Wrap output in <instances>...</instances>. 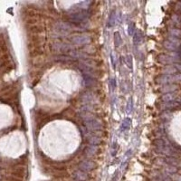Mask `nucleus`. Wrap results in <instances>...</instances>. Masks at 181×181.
I'll list each match as a JSON object with an SVG mask.
<instances>
[{
  "mask_svg": "<svg viewBox=\"0 0 181 181\" xmlns=\"http://www.w3.org/2000/svg\"><path fill=\"white\" fill-rule=\"evenodd\" d=\"M55 32L56 33L61 36L63 35H67L72 29V25L69 23H64V22H57L55 25Z\"/></svg>",
  "mask_w": 181,
  "mask_h": 181,
  "instance_id": "1",
  "label": "nucleus"
},
{
  "mask_svg": "<svg viewBox=\"0 0 181 181\" xmlns=\"http://www.w3.org/2000/svg\"><path fill=\"white\" fill-rule=\"evenodd\" d=\"M85 125H86L87 130L90 131H96V130H100V129H102V124H100L99 122H97L95 119L89 120V122H86Z\"/></svg>",
  "mask_w": 181,
  "mask_h": 181,
  "instance_id": "2",
  "label": "nucleus"
},
{
  "mask_svg": "<svg viewBox=\"0 0 181 181\" xmlns=\"http://www.w3.org/2000/svg\"><path fill=\"white\" fill-rule=\"evenodd\" d=\"M53 48L58 52H72V46L69 44L64 43H55L53 45Z\"/></svg>",
  "mask_w": 181,
  "mask_h": 181,
  "instance_id": "3",
  "label": "nucleus"
},
{
  "mask_svg": "<svg viewBox=\"0 0 181 181\" xmlns=\"http://www.w3.org/2000/svg\"><path fill=\"white\" fill-rule=\"evenodd\" d=\"M94 167H95L94 162L91 161V160H85V161H83L81 164H80L79 169L87 173L89 171H92L93 169H94Z\"/></svg>",
  "mask_w": 181,
  "mask_h": 181,
  "instance_id": "4",
  "label": "nucleus"
},
{
  "mask_svg": "<svg viewBox=\"0 0 181 181\" xmlns=\"http://www.w3.org/2000/svg\"><path fill=\"white\" fill-rule=\"evenodd\" d=\"M72 178L78 181H87L89 178V176L87 175L86 172L78 169L72 173Z\"/></svg>",
  "mask_w": 181,
  "mask_h": 181,
  "instance_id": "5",
  "label": "nucleus"
},
{
  "mask_svg": "<svg viewBox=\"0 0 181 181\" xmlns=\"http://www.w3.org/2000/svg\"><path fill=\"white\" fill-rule=\"evenodd\" d=\"M72 42L74 44H85L90 42V38L87 36H76L72 38Z\"/></svg>",
  "mask_w": 181,
  "mask_h": 181,
  "instance_id": "6",
  "label": "nucleus"
},
{
  "mask_svg": "<svg viewBox=\"0 0 181 181\" xmlns=\"http://www.w3.org/2000/svg\"><path fill=\"white\" fill-rule=\"evenodd\" d=\"M97 152V148L96 146H90L88 148H86V150H84V153L86 156H89V157H92L93 155H95Z\"/></svg>",
  "mask_w": 181,
  "mask_h": 181,
  "instance_id": "7",
  "label": "nucleus"
},
{
  "mask_svg": "<svg viewBox=\"0 0 181 181\" xmlns=\"http://www.w3.org/2000/svg\"><path fill=\"white\" fill-rule=\"evenodd\" d=\"M82 100L85 102L86 104H89L90 102H92L93 100V96H92V94H91V93L86 92V93H84V94L82 95Z\"/></svg>",
  "mask_w": 181,
  "mask_h": 181,
  "instance_id": "8",
  "label": "nucleus"
},
{
  "mask_svg": "<svg viewBox=\"0 0 181 181\" xmlns=\"http://www.w3.org/2000/svg\"><path fill=\"white\" fill-rule=\"evenodd\" d=\"M89 142L92 145H98L100 143V139L97 136H92V137H89Z\"/></svg>",
  "mask_w": 181,
  "mask_h": 181,
  "instance_id": "9",
  "label": "nucleus"
},
{
  "mask_svg": "<svg viewBox=\"0 0 181 181\" xmlns=\"http://www.w3.org/2000/svg\"><path fill=\"white\" fill-rule=\"evenodd\" d=\"M130 56H127V58H126V61H127V64H128L129 67H131L132 64H131V63L130 62Z\"/></svg>",
  "mask_w": 181,
  "mask_h": 181,
  "instance_id": "10",
  "label": "nucleus"
},
{
  "mask_svg": "<svg viewBox=\"0 0 181 181\" xmlns=\"http://www.w3.org/2000/svg\"><path fill=\"white\" fill-rule=\"evenodd\" d=\"M173 179L175 181H181V176H174Z\"/></svg>",
  "mask_w": 181,
  "mask_h": 181,
  "instance_id": "11",
  "label": "nucleus"
},
{
  "mask_svg": "<svg viewBox=\"0 0 181 181\" xmlns=\"http://www.w3.org/2000/svg\"><path fill=\"white\" fill-rule=\"evenodd\" d=\"M72 181H78V180H74V179H72Z\"/></svg>",
  "mask_w": 181,
  "mask_h": 181,
  "instance_id": "12",
  "label": "nucleus"
}]
</instances>
